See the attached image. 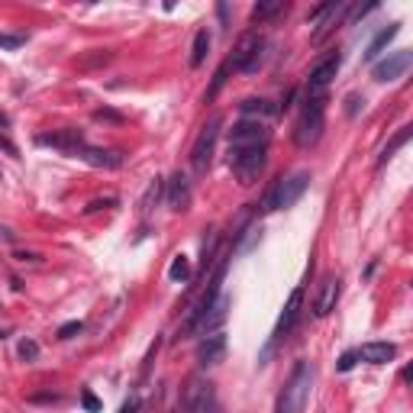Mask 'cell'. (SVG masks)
Here are the masks:
<instances>
[{
  "mask_svg": "<svg viewBox=\"0 0 413 413\" xmlns=\"http://www.w3.org/2000/svg\"><path fill=\"white\" fill-rule=\"evenodd\" d=\"M165 200H168L171 210H188L191 203V181L184 171H175V175L168 178V194H165Z\"/></svg>",
  "mask_w": 413,
  "mask_h": 413,
  "instance_id": "obj_17",
  "label": "cell"
},
{
  "mask_svg": "<svg viewBox=\"0 0 413 413\" xmlns=\"http://www.w3.org/2000/svg\"><path fill=\"white\" fill-rule=\"evenodd\" d=\"M191 274H194V268H191L188 255H175V259H171V265H168V278L175 281V284H178V281L184 284V281H191Z\"/></svg>",
  "mask_w": 413,
  "mask_h": 413,
  "instance_id": "obj_23",
  "label": "cell"
},
{
  "mask_svg": "<svg viewBox=\"0 0 413 413\" xmlns=\"http://www.w3.org/2000/svg\"><path fill=\"white\" fill-rule=\"evenodd\" d=\"M262 55H265V36L259 29H245L236 39V45H232V55L226 62V68L239 71V75H255L262 65Z\"/></svg>",
  "mask_w": 413,
  "mask_h": 413,
  "instance_id": "obj_5",
  "label": "cell"
},
{
  "mask_svg": "<svg viewBox=\"0 0 413 413\" xmlns=\"http://www.w3.org/2000/svg\"><path fill=\"white\" fill-rule=\"evenodd\" d=\"M310 387H313V368H310V362L301 358V362H294L284 387L278 391L274 413H304V407L310 400Z\"/></svg>",
  "mask_w": 413,
  "mask_h": 413,
  "instance_id": "obj_1",
  "label": "cell"
},
{
  "mask_svg": "<svg viewBox=\"0 0 413 413\" xmlns=\"http://www.w3.org/2000/svg\"><path fill=\"white\" fill-rule=\"evenodd\" d=\"M407 139H410V127H400V129H397V136H394V139H391V142H387V146H385V152H381V159H378V161H381V165H385V161H387V159H391V155H394V152H397V149H400V146H404V142H407Z\"/></svg>",
  "mask_w": 413,
  "mask_h": 413,
  "instance_id": "obj_25",
  "label": "cell"
},
{
  "mask_svg": "<svg viewBox=\"0 0 413 413\" xmlns=\"http://www.w3.org/2000/svg\"><path fill=\"white\" fill-rule=\"evenodd\" d=\"M301 307H304V287H297L294 294L287 297L284 310H281L278 323H274V333H272V343H268L265 355H272V349H274V345H281V343H284L287 336H291V333H294L297 320H301Z\"/></svg>",
  "mask_w": 413,
  "mask_h": 413,
  "instance_id": "obj_11",
  "label": "cell"
},
{
  "mask_svg": "<svg viewBox=\"0 0 413 413\" xmlns=\"http://www.w3.org/2000/svg\"><path fill=\"white\" fill-rule=\"evenodd\" d=\"M20 358H26V362H36V358H39V345H36L33 339H23V343H20Z\"/></svg>",
  "mask_w": 413,
  "mask_h": 413,
  "instance_id": "obj_28",
  "label": "cell"
},
{
  "mask_svg": "<svg viewBox=\"0 0 413 413\" xmlns=\"http://www.w3.org/2000/svg\"><path fill=\"white\" fill-rule=\"evenodd\" d=\"M410 65H413V52H407V49L387 52L385 58H378V62L371 65V77H375V81H381V85H387V81L404 77Z\"/></svg>",
  "mask_w": 413,
  "mask_h": 413,
  "instance_id": "obj_12",
  "label": "cell"
},
{
  "mask_svg": "<svg viewBox=\"0 0 413 413\" xmlns=\"http://www.w3.org/2000/svg\"><path fill=\"white\" fill-rule=\"evenodd\" d=\"M0 149H7L10 155H16V146H14V142H10V139H4V136H0Z\"/></svg>",
  "mask_w": 413,
  "mask_h": 413,
  "instance_id": "obj_34",
  "label": "cell"
},
{
  "mask_svg": "<svg viewBox=\"0 0 413 413\" xmlns=\"http://www.w3.org/2000/svg\"><path fill=\"white\" fill-rule=\"evenodd\" d=\"M81 329H85V323H81V320H71V323H65V326L58 329V339H71L75 333H81Z\"/></svg>",
  "mask_w": 413,
  "mask_h": 413,
  "instance_id": "obj_29",
  "label": "cell"
},
{
  "mask_svg": "<svg viewBox=\"0 0 413 413\" xmlns=\"http://www.w3.org/2000/svg\"><path fill=\"white\" fill-rule=\"evenodd\" d=\"M81 404H85V410H87V413H97V410H100V400L94 397L91 391H85V394H81Z\"/></svg>",
  "mask_w": 413,
  "mask_h": 413,
  "instance_id": "obj_30",
  "label": "cell"
},
{
  "mask_svg": "<svg viewBox=\"0 0 413 413\" xmlns=\"http://www.w3.org/2000/svg\"><path fill=\"white\" fill-rule=\"evenodd\" d=\"M207 52H210V29H197L194 45H191V68H200Z\"/></svg>",
  "mask_w": 413,
  "mask_h": 413,
  "instance_id": "obj_22",
  "label": "cell"
},
{
  "mask_svg": "<svg viewBox=\"0 0 413 413\" xmlns=\"http://www.w3.org/2000/svg\"><path fill=\"white\" fill-rule=\"evenodd\" d=\"M94 119H110V123H119V113H113V110H94Z\"/></svg>",
  "mask_w": 413,
  "mask_h": 413,
  "instance_id": "obj_33",
  "label": "cell"
},
{
  "mask_svg": "<svg viewBox=\"0 0 413 413\" xmlns=\"http://www.w3.org/2000/svg\"><path fill=\"white\" fill-rule=\"evenodd\" d=\"M343 68V52L339 49H329L326 55H320L313 65H310V75H307V94L304 97H316V94H326V87L333 85V77L339 75Z\"/></svg>",
  "mask_w": 413,
  "mask_h": 413,
  "instance_id": "obj_8",
  "label": "cell"
},
{
  "mask_svg": "<svg viewBox=\"0 0 413 413\" xmlns=\"http://www.w3.org/2000/svg\"><path fill=\"white\" fill-rule=\"evenodd\" d=\"M326 129V94H316V97H304L301 113H297L294 123V142L301 149L316 146V139Z\"/></svg>",
  "mask_w": 413,
  "mask_h": 413,
  "instance_id": "obj_2",
  "label": "cell"
},
{
  "mask_svg": "<svg viewBox=\"0 0 413 413\" xmlns=\"http://www.w3.org/2000/svg\"><path fill=\"white\" fill-rule=\"evenodd\" d=\"M284 10H287L284 0H272V4H255V7H252V20H255V23H265V20H272V16L284 14Z\"/></svg>",
  "mask_w": 413,
  "mask_h": 413,
  "instance_id": "obj_24",
  "label": "cell"
},
{
  "mask_svg": "<svg viewBox=\"0 0 413 413\" xmlns=\"http://www.w3.org/2000/svg\"><path fill=\"white\" fill-rule=\"evenodd\" d=\"M310 188V171H291V175H281L272 181L268 188L265 200H262V210L272 213V210H287V207H294L297 200L304 197V191Z\"/></svg>",
  "mask_w": 413,
  "mask_h": 413,
  "instance_id": "obj_3",
  "label": "cell"
},
{
  "mask_svg": "<svg viewBox=\"0 0 413 413\" xmlns=\"http://www.w3.org/2000/svg\"><path fill=\"white\" fill-rule=\"evenodd\" d=\"M220 123H223V119H220V113H213V117L200 127L194 146H191V168H194L197 175H207V168H210L213 149H217V139H220Z\"/></svg>",
  "mask_w": 413,
  "mask_h": 413,
  "instance_id": "obj_7",
  "label": "cell"
},
{
  "mask_svg": "<svg viewBox=\"0 0 413 413\" xmlns=\"http://www.w3.org/2000/svg\"><path fill=\"white\" fill-rule=\"evenodd\" d=\"M36 142H39V146H52L65 155H77L85 149V133H81V129H58V133L36 136Z\"/></svg>",
  "mask_w": 413,
  "mask_h": 413,
  "instance_id": "obj_13",
  "label": "cell"
},
{
  "mask_svg": "<svg viewBox=\"0 0 413 413\" xmlns=\"http://www.w3.org/2000/svg\"><path fill=\"white\" fill-rule=\"evenodd\" d=\"M77 159H85L87 165H94V168H119V165H123V155H119L117 149H94V146H85L81 152H77Z\"/></svg>",
  "mask_w": 413,
  "mask_h": 413,
  "instance_id": "obj_18",
  "label": "cell"
},
{
  "mask_svg": "<svg viewBox=\"0 0 413 413\" xmlns=\"http://www.w3.org/2000/svg\"><path fill=\"white\" fill-rule=\"evenodd\" d=\"M223 81H226V68H220V71H217V77H213V87L207 91V100H213V94H217L220 87H223Z\"/></svg>",
  "mask_w": 413,
  "mask_h": 413,
  "instance_id": "obj_32",
  "label": "cell"
},
{
  "mask_svg": "<svg viewBox=\"0 0 413 413\" xmlns=\"http://www.w3.org/2000/svg\"><path fill=\"white\" fill-rule=\"evenodd\" d=\"M226 139H230V149H255V146L268 149L272 129H268V123H262V119H239V123H232Z\"/></svg>",
  "mask_w": 413,
  "mask_h": 413,
  "instance_id": "obj_10",
  "label": "cell"
},
{
  "mask_svg": "<svg viewBox=\"0 0 413 413\" xmlns=\"http://www.w3.org/2000/svg\"><path fill=\"white\" fill-rule=\"evenodd\" d=\"M355 355L368 365H387L397 355V345L394 343H365L362 349H355Z\"/></svg>",
  "mask_w": 413,
  "mask_h": 413,
  "instance_id": "obj_19",
  "label": "cell"
},
{
  "mask_svg": "<svg viewBox=\"0 0 413 413\" xmlns=\"http://www.w3.org/2000/svg\"><path fill=\"white\" fill-rule=\"evenodd\" d=\"M10 119H7V113H0V127H7Z\"/></svg>",
  "mask_w": 413,
  "mask_h": 413,
  "instance_id": "obj_35",
  "label": "cell"
},
{
  "mask_svg": "<svg viewBox=\"0 0 413 413\" xmlns=\"http://www.w3.org/2000/svg\"><path fill=\"white\" fill-rule=\"evenodd\" d=\"M355 362H358V355H355V349H352V352H345V355L339 358V362H336V368H339V371H349Z\"/></svg>",
  "mask_w": 413,
  "mask_h": 413,
  "instance_id": "obj_31",
  "label": "cell"
},
{
  "mask_svg": "<svg viewBox=\"0 0 413 413\" xmlns=\"http://www.w3.org/2000/svg\"><path fill=\"white\" fill-rule=\"evenodd\" d=\"M0 339H4V333H0Z\"/></svg>",
  "mask_w": 413,
  "mask_h": 413,
  "instance_id": "obj_36",
  "label": "cell"
},
{
  "mask_svg": "<svg viewBox=\"0 0 413 413\" xmlns=\"http://www.w3.org/2000/svg\"><path fill=\"white\" fill-rule=\"evenodd\" d=\"M217 410V391H213V381L203 378V375H191L184 381L181 394H178L171 413H213Z\"/></svg>",
  "mask_w": 413,
  "mask_h": 413,
  "instance_id": "obj_4",
  "label": "cell"
},
{
  "mask_svg": "<svg viewBox=\"0 0 413 413\" xmlns=\"http://www.w3.org/2000/svg\"><path fill=\"white\" fill-rule=\"evenodd\" d=\"M26 43V36H10V33H0V49L4 52H14Z\"/></svg>",
  "mask_w": 413,
  "mask_h": 413,
  "instance_id": "obj_26",
  "label": "cell"
},
{
  "mask_svg": "<svg viewBox=\"0 0 413 413\" xmlns=\"http://www.w3.org/2000/svg\"><path fill=\"white\" fill-rule=\"evenodd\" d=\"M239 110H242V119H262V123H265L268 117L278 113V104H272V100H265V97H245L242 104H239Z\"/></svg>",
  "mask_w": 413,
  "mask_h": 413,
  "instance_id": "obj_20",
  "label": "cell"
},
{
  "mask_svg": "<svg viewBox=\"0 0 413 413\" xmlns=\"http://www.w3.org/2000/svg\"><path fill=\"white\" fill-rule=\"evenodd\" d=\"M339 291H343V281H339L336 274H326V278L320 281V291H316V297H313V316L316 320H323L329 310H336Z\"/></svg>",
  "mask_w": 413,
  "mask_h": 413,
  "instance_id": "obj_14",
  "label": "cell"
},
{
  "mask_svg": "<svg viewBox=\"0 0 413 413\" xmlns=\"http://www.w3.org/2000/svg\"><path fill=\"white\" fill-rule=\"evenodd\" d=\"M397 33H400V23H391V26H387V29H381V33L375 36V39H371V45H368V49H365V62H371V65L378 62V55H385L387 43H391V39H394V36H397Z\"/></svg>",
  "mask_w": 413,
  "mask_h": 413,
  "instance_id": "obj_21",
  "label": "cell"
},
{
  "mask_svg": "<svg viewBox=\"0 0 413 413\" xmlns=\"http://www.w3.org/2000/svg\"><path fill=\"white\" fill-rule=\"evenodd\" d=\"M265 161H268V149L265 146H255V149H230V171L236 175L239 184H255L259 175L265 171Z\"/></svg>",
  "mask_w": 413,
  "mask_h": 413,
  "instance_id": "obj_6",
  "label": "cell"
},
{
  "mask_svg": "<svg viewBox=\"0 0 413 413\" xmlns=\"http://www.w3.org/2000/svg\"><path fill=\"white\" fill-rule=\"evenodd\" d=\"M365 107V97L362 94H349L345 97V117H358V110Z\"/></svg>",
  "mask_w": 413,
  "mask_h": 413,
  "instance_id": "obj_27",
  "label": "cell"
},
{
  "mask_svg": "<svg viewBox=\"0 0 413 413\" xmlns=\"http://www.w3.org/2000/svg\"><path fill=\"white\" fill-rule=\"evenodd\" d=\"M223 352H226V333L220 329V333H210V336H200V343H197V362L207 368V365H217L223 362Z\"/></svg>",
  "mask_w": 413,
  "mask_h": 413,
  "instance_id": "obj_16",
  "label": "cell"
},
{
  "mask_svg": "<svg viewBox=\"0 0 413 413\" xmlns=\"http://www.w3.org/2000/svg\"><path fill=\"white\" fill-rule=\"evenodd\" d=\"M223 274H226V262H220L217 272H213V278H210V284H207V291H203V294L197 297L194 304H191L188 316L181 320V333H184V336H191V333H194L197 323H200V316L207 313V310H210V304L217 301L220 294H223V291H220V284H223Z\"/></svg>",
  "mask_w": 413,
  "mask_h": 413,
  "instance_id": "obj_9",
  "label": "cell"
},
{
  "mask_svg": "<svg viewBox=\"0 0 413 413\" xmlns=\"http://www.w3.org/2000/svg\"><path fill=\"white\" fill-rule=\"evenodd\" d=\"M226 316H230V297L220 294L217 301L210 304V310L200 316V323H197V336H210V333H220V326L226 323Z\"/></svg>",
  "mask_w": 413,
  "mask_h": 413,
  "instance_id": "obj_15",
  "label": "cell"
}]
</instances>
